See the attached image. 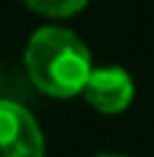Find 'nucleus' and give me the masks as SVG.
<instances>
[{
    "label": "nucleus",
    "instance_id": "nucleus-5",
    "mask_svg": "<svg viewBox=\"0 0 154 157\" xmlns=\"http://www.w3.org/2000/svg\"><path fill=\"white\" fill-rule=\"evenodd\" d=\"M96 157H127V155H96Z\"/></svg>",
    "mask_w": 154,
    "mask_h": 157
},
{
    "label": "nucleus",
    "instance_id": "nucleus-4",
    "mask_svg": "<svg viewBox=\"0 0 154 157\" xmlns=\"http://www.w3.org/2000/svg\"><path fill=\"white\" fill-rule=\"evenodd\" d=\"M30 11L50 17V19H66L74 17L77 11H83L88 6V0H22Z\"/></svg>",
    "mask_w": 154,
    "mask_h": 157
},
{
    "label": "nucleus",
    "instance_id": "nucleus-1",
    "mask_svg": "<svg viewBox=\"0 0 154 157\" xmlns=\"http://www.w3.org/2000/svg\"><path fill=\"white\" fill-rule=\"evenodd\" d=\"M25 69L39 91L55 99H69L85 91L94 63L88 47L77 33L58 25H47L28 39Z\"/></svg>",
    "mask_w": 154,
    "mask_h": 157
},
{
    "label": "nucleus",
    "instance_id": "nucleus-3",
    "mask_svg": "<svg viewBox=\"0 0 154 157\" xmlns=\"http://www.w3.org/2000/svg\"><path fill=\"white\" fill-rule=\"evenodd\" d=\"M83 97L96 113L116 116V113H121L132 105L135 83H132L130 72L121 69V66H94Z\"/></svg>",
    "mask_w": 154,
    "mask_h": 157
},
{
    "label": "nucleus",
    "instance_id": "nucleus-2",
    "mask_svg": "<svg viewBox=\"0 0 154 157\" xmlns=\"http://www.w3.org/2000/svg\"><path fill=\"white\" fill-rule=\"evenodd\" d=\"M44 149L33 113L14 99H0V157H44Z\"/></svg>",
    "mask_w": 154,
    "mask_h": 157
}]
</instances>
